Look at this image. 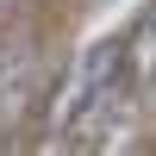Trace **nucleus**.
Wrapping results in <instances>:
<instances>
[{"label": "nucleus", "mask_w": 156, "mask_h": 156, "mask_svg": "<svg viewBox=\"0 0 156 156\" xmlns=\"http://www.w3.org/2000/svg\"><path fill=\"white\" fill-rule=\"evenodd\" d=\"M119 81H125V94H144L156 81V6L119 37Z\"/></svg>", "instance_id": "obj_1"}]
</instances>
